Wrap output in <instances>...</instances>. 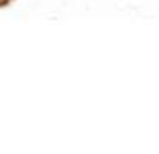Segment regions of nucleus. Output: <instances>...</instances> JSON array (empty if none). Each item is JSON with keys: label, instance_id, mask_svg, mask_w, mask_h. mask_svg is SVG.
Returning <instances> with one entry per match:
<instances>
[]
</instances>
